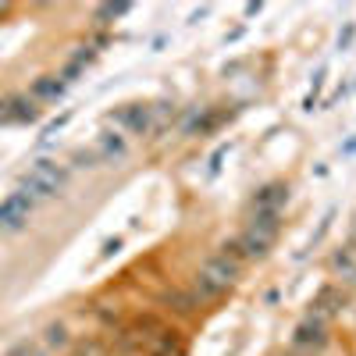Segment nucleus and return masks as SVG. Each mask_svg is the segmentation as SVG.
<instances>
[{
    "instance_id": "nucleus-1",
    "label": "nucleus",
    "mask_w": 356,
    "mask_h": 356,
    "mask_svg": "<svg viewBox=\"0 0 356 356\" xmlns=\"http://www.w3.org/2000/svg\"><path fill=\"white\" fill-rule=\"evenodd\" d=\"M239 264H243V253L235 243H225L221 253H214L211 260H207L200 267V275H196V285H193V296L196 300H214V296L228 292L235 275H239Z\"/></svg>"
},
{
    "instance_id": "nucleus-2",
    "label": "nucleus",
    "mask_w": 356,
    "mask_h": 356,
    "mask_svg": "<svg viewBox=\"0 0 356 356\" xmlns=\"http://www.w3.org/2000/svg\"><path fill=\"white\" fill-rule=\"evenodd\" d=\"M65 182H68V168L50 161V157H40V161H33V168L22 175V193H29L33 200H47V196L61 193Z\"/></svg>"
},
{
    "instance_id": "nucleus-3",
    "label": "nucleus",
    "mask_w": 356,
    "mask_h": 356,
    "mask_svg": "<svg viewBox=\"0 0 356 356\" xmlns=\"http://www.w3.org/2000/svg\"><path fill=\"white\" fill-rule=\"evenodd\" d=\"M278 232H282V214H253L250 228L235 239V246H239L243 260H253V257H264L267 250L275 246L278 239Z\"/></svg>"
},
{
    "instance_id": "nucleus-4",
    "label": "nucleus",
    "mask_w": 356,
    "mask_h": 356,
    "mask_svg": "<svg viewBox=\"0 0 356 356\" xmlns=\"http://www.w3.org/2000/svg\"><path fill=\"white\" fill-rule=\"evenodd\" d=\"M125 150H129V143H125V136L122 132H114V129H107V132H100L93 143L86 146V150H75V164L79 168H100V164H114V161H122L125 157Z\"/></svg>"
},
{
    "instance_id": "nucleus-5",
    "label": "nucleus",
    "mask_w": 356,
    "mask_h": 356,
    "mask_svg": "<svg viewBox=\"0 0 356 356\" xmlns=\"http://www.w3.org/2000/svg\"><path fill=\"white\" fill-rule=\"evenodd\" d=\"M157 118H161V107L154 104H125L111 111V122L122 129V132H132V136H146L157 129Z\"/></svg>"
},
{
    "instance_id": "nucleus-6",
    "label": "nucleus",
    "mask_w": 356,
    "mask_h": 356,
    "mask_svg": "<svg viewBox=\"0 0 356 356\" xmlns=\"http://www.w3.org/2000/svg\"><path fill=\"white\" fill-rule=\"evenodd\" d=\"M33 196L29 193H11L4 203H0V232H15L29 221V214H33Z\"/></svg>"
},
{
    "instance_id": "nucleus-7",
    "label": "nucleus",
    "mask_w": 356,
    "mask_h": 356,
    "mask_svg": "<svg viewBox=\"0 0 356 356\" xmlns=\"http://www.w3.org/2000/svg\"><path fill=\"white\" fill-rule=\"evenodd\" d=\"M285 200H289V186H282V182L264 186V189L253 196V214H282Z\"/></svg>"
},
{
    "instance_id": "nucleus-8",
    "label": "nucleus",
    "mask_w": 356,
    "mask_h": 356,
    "mask_svg": "<svg viewBox=\"0 0 356 356\" xmlns=\"http://www.w3.org/2000/svg\"><path fill=\"white\" fill-rule=\"evenodd\" d=\"M36 114L40 107L33 97H11L0 104V122H36Z\"/></svg>"
},
{
    "instance_id": "nucleus-9",
    "label": "nucleus",
    "mask_w": 356,
    "mask_h": 356,
    "mask_svg": "<svg viewBox=\"0 0 356 356\" xmlns=\"http://www.w3.org/2000/svg\"><path fill=\"white\" fill-rule=\"evenodd\" d=\"M65 86H68V82H65L61 75H40V79L33 82V89H29V97H33L36 104H40V100H57V97L65 93Z\"/></svg>"
},
{
    "instance_id": "nucleus-10",
    "label": "nucleus",
    "mask_w": 356,
    "mask_h": 356,
    "mask_svg": "<svg viewBox=\"0 0 356 356\" xmlns=\"http://www.w3.org/2000/svg\"><path fill=\"white\" fill-rule=\"evenodd\" d=\"M321 342H324V321H321V314H310L296 328V346H321Z\"/></svg>"
},
{
    "instance_id": "nucleus-11",
    "label": "nucleus",
    "mask_w": 356,
    "mask_h": 356,
    "mask_svg": "<svg viewBox=\"0 0 356 356\" xmlns=\"http://www.w3.org/2000/svg\"><path fill=\"white\" fill-rule=\"evenodd\" d=\"M221 122V114L211 111V107H203V114H193L189 122H186V136H207V132H214Z\"/></svg>"
},
{
    "instance_id": "nucleus-12",
    "label": "nucleus",
    "mask_w": 356,
    "mask_h": 356,
    "mask_svg": "<svg viewBox=\"0 0 356 356\" xmlns=\"http://www.w3.org/2000/svg\"><path fill=\"white\" fill-rule=\"evenodd\" d=\"M129 8H132V4H125V0H118V4H100V8H97V22L107 25L111 18H122Z\"/></svg>"
},
{
    "instance_id": "nucleus-13",
    "label": "nucleus",
    "mask_w": 356,
    "mask_h": 356,
    "mask_svg": "<svg viewBox=\"0 0 356 356\" xmlns=\"http://www.w3.org/2000/svg\"><path fill=\"white\" fill-rule=\"evenodd\" d=\"M168 303H175V310H178V314H193V307H196L200 300H196V296H182V292H171V296H168Z\"/></svg>"
},
{
    "instance_id": "nucleus-14",
    "label": "nucleus",
    "mask_w": 356,
    "mask_h": 356,
    "mask_svg": "<svg viewBox=\"0 0 356 356\" xmlns=\"http://www.w3.org/2000/svg\"><path fill=\"white\" fill-rule=\"evenodd\" d=\"M65 122H68V114H65V118H57V122H50V125L43 129V139H54L57 132H61V129H65Z\"/></svg>"
},
{
    "instance_id": "nucleus-15",
    "label": "nucleus",
    "mask_w": 356,
    "mask_h": 356,
    "mask_svg": "<svg viewBox=\"0 0 356 356\" xmlns=\"http://www.w3.org/2000/svg\"><path fill=\"white\" fill-rule=\"evenodd\" d=\"M47 342H50V346H61V342H65V328H61V324H54V328L47 332Z\"/></svg>"
},
{
    "instance_id": "nucleus-16",
    "label": "nucleus",
    "mask_w": 356,
    "mask_h": 356,
    "mask_svg": "<svg viewBox=\"0 0 356 356\" xmlns=\"http://www.w3.org/2000/svg\"><path fill=\"white\" fill-rule=\"evenodd\" d=\"M118 250H122V243H118V239H114V243H107V250H104V257H111V253H118Z\"/></svg>"
}]
</instances>
